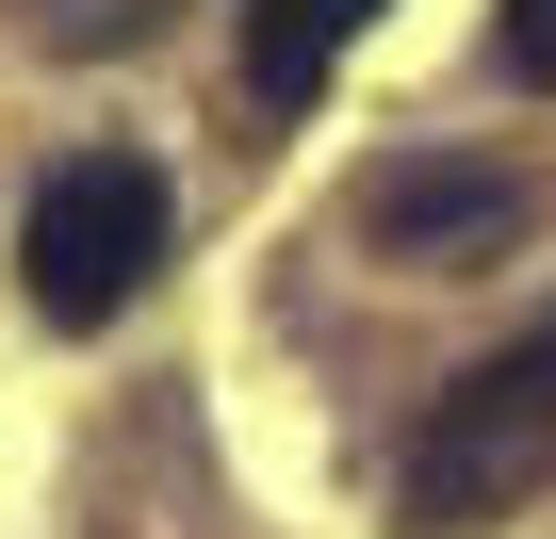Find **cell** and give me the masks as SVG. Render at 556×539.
<instances>
[{
  "mask_svg": "<svg viewBox=\"0 0 556 539\" xmlns=\"http://www.w3.org/2000/svg\"><path fill=\"white\" fill-rule=\"evenodd\" d=\"M148 279H164V164H148V147L50 164L34 213H17V295H34L50 328H115Z\"/></svg>",
  "mask_w": 556,
  "mask_h": 539,
  "instance_id": "obj_2",
  "label": "cell"
},
{
  "mask_svg": "<svg viewBox=\"0 0 556 539\" xmlns=\"http://www.w3.org/2000/svg\"><path fill=\"white\" fill-rule=\"evenodd\" d=\"M523 213V180H491V164H393L377 196H361V229L393 245V261H426V245H491Z\"/></svg>",
  "mask_w": 556,
  "mask_h": 539,
  "instance_id": "obj_3",
  "label": "cell"
},
{
  "mask_svg": "<svg viewBox=\"0 0 556 539\" xmlns=\"http://www.w3.org/2000/svg\"><path fill=\"white\" fill-rule=\"evenodd\" d=\"M361 17H377V0H245V99L262 115H312L328 66L361 50Z\"/></svg>",
  "mask_w": 556,
  "mask_h": 539,
  "instance_id": "obj_4",
  "label": "cell"
},
{
  "mask_svg": "<svg viewBox=\"0 0 556 539\" xmlns=\"http://www.w3.org/2000/svg\"><path fill=\"white\" fill-rule=\"evenodd\" d=\"M491 50H507V82H540V99H556V0H507Z\"/></svg>",
  "mask_w": 556,
  "mask_h": 539,
  "instance_id": "obj_5",
  "label": "cell"
},
{
  "mask_svg": "<svg viewBox=\"0 0 556 539\" xmlns=\"http://www.w3.org/2000/svg\"><path fill=\"white\" fill-rule=\"evenodd\" d=\"M523 490H556V311H540L523 344H491V360L409 425V523H426V539H475V523H507Z\"/></svg>",
  "mask_w": 556,
  "mask_h": 539,
  "instance_id": "obj_1",
  "label": "cell"
}]
</instances>
